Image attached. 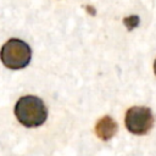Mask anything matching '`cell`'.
I'll return each mask as SVG.
<instances>
[{"mask_svg": "<svg viewBox=\"0 0 156 156\" xmlns=\"http://www.w3.org/2000/svg\"><path fill=\"white\" fill-rule=\"evenodd\" d=\"M15 116L22 126L34 128L41 126L46 121L48 110L41 99L34 95H26L20 98L16 102Z\"/></svg>", "mask_w": 156, "mask_h": 156, "instance_id": "cell-1", "label": "cell"}, {"mask_svg": "<svg viewBox=\"0 0 156 156\" xmlns=\"http://www.w3.org/2000/svg\"><path fill=\"white\" fill-rule=\"evenodd\" d=\"M0 58L5 67L10 69L24 68L32 58V50L27 43L21 39H9L1 48Z\"/></svg>", "mask_w": 156, "mask_h": 156, "instance_id": "cell-2", "label": "cell"}, {"mask_svg": "<svg viewBox=\"0 0 156 156\" xmlns=\"http://www.w3.org/2000/svg\"><path fill=\"white\" fill-rule=\"evenodd\" d=\"M155 118L152 111L145 106H133L126 112L124 124L126 128L136 135H144L154 127Z\"/></svg>", "mask_w": 156, "mask_h": 156, "instance_id": "cell-3", "label": "cell"}, {"mask_svg": "<svg viewBox=\"0 0 156 156\" xmlns=\"http://www.w3.org/2000/svg\"><path fill=\"white\" fill-rule=\"evenodd\" d=\"M117 128L118 126L112 117L104 116L95 124V134L102 141H107L115 136V134L117 133Z\"/></svg>", "mask_w": 156, "mask_h": 156, "instance_id": "cell-4", "label": "cell"}, {"mask_svg": "<svg viewBox=\"0 0 156 156\" xmlns=\"http://www.w3.org/2000/svg\"><path fill=\"white\" fill-rule=\"evenodd\" d=\"M123 23H124V26L127 27V29L132 30V29H134L135 27L139 26V17L135 16V15L124 17V18H123Z\"/></svg>", "mask_w": 156, "mask_h": 156, "instance_id": "cell-5", "label": "cell"}, {"mask_svg": "<svg viewBox=\"0 0 156 156\" xmlns=\"http://www.w3.org/2000/svg\"><path fill=\"white\" fill-rule=\"evenodd\" d=\"M154 71H155V74H156V60H155V63H154Z\"/></svg>", "mask_w": 156, "mask_h": 156, "instance_id": "cell-6", "label": "cell"}]
</instances>
